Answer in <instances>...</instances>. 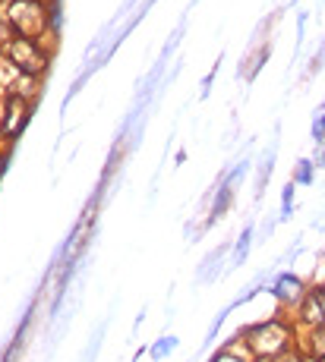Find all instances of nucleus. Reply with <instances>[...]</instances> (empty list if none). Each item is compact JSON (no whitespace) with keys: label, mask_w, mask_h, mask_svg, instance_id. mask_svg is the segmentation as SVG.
I'll use <instances>...</instances> for the list:
<instances>
[{"label":"nucleus","mask_w":325,"mask_h":362,"mask_svg":"<svg viewBox=\"0 0 325 362\" xmlns=\"http://www.w3.org/2000/svg\"><path fill=\"white\" fill-rule=\"evenodd\" d=\"M294 325L287 318H262L256 325H246L240 328L237 337H244V350L250 353L256 362H268V359H278L285 356L287 350H294Z\"/></svg>","instance_id":"obj_1"},{"label":"nucleus","mask_w":325,"mask_h":362,"mask_svg":"<svg viewBox=\"0 0 325 362\" xmlns=\"http://www.w3.org/2000/svg\"><path fill=\"white\" fill-rule=\"evenodd\" d=\"M6 19L13 23L19 38L45 41V32L51 29V10H47L45 0H10Z\"/></svg>","instance_id":"obj_2"},{"label":"nucleus","mask_w":325,"mask_h":362,"mask_svg":"<svg viewBox=\"0 0 325 362\" xmlns=\"http://www.w3.org/2000/svg\"><path fill=\"white\" fill-rule=\"evenodd\" d=\"M0 54H4L6 60H10L13 66H16V73H23V76H45V69L47 64H51V54L41 47V41L35 38H13L6 47H0Z\"/></svg>","instance_id":"obj_3"},{"label":"nucleus","mask_w":325,"mask_h":362,"mask_svg":"<svg viewBox=\"0 0 325 362\" xmlns=\"http://www.w3.org/2000/svg\"><path fill=\"white\" fill-rule=\"evenodd\" d=\"M32 117V101H25L23 95L16 92H4V101H0V136L10 142L19 132L25 129Z\"/></svg>","instance_id":"obj_4"},{"label":"nucleus","mask_w":325,"mask_h":362,"mask_svg":"<svg viewBox=\"0 0 325 362\" xmlns=\"http://www.w3.org/2000/svg\"><path fill=\"white\" fill-rule=\"evenodd\" d=\"M294 315H297V325H303V328H319L325 325V296L319 287H309L303 299L294 305Z\"/></svg>","instance_id":"obj_5"},{"label":"nucleus","mask_w":325,"mask_h":362,"mask_svg":"<svg viewBox=\"0 0 325 362\" xmlns=\"http://www.w3.org/2000/svg\"><path fill=\"white\" fill-rule=\"evenodd\" d=\"M268 290H272V296L278 299L281 305H287V309H294V305L300 303L303 293H307L309 287L300 281V277L294 274V271H278V274L272 277V287H268Z\"/></svg>","instance_id":"obj_6"},{"label":"nucleus","mask_w":325,"mask_h":362,"mask_svg":"<svg viewBox=\"0 0 325 362\" xmlns=\"http://www.w3.org/2000/svg\"><path fill=\"white\" fill-rule=\"evenodd\" d=\"M231 249H234L231 240L218 243V246L196 264V284H218V277L227 271V268H224V259L231 255Z\"/></svg>","instance_id":"obj_7"},{"label":"nucleus","mask_w":325,"mask_h":362,"mask_svg":"<svg viewBox=\"0 0 325 362\" xmlns=\"http://www.w3.org/2000/svg\"><path fill=\"white\" fill-rule=\"evenodd\" d=\"M275 158H278V132H275V139L268 142V148L262 151L259 164H256V189H253L256 202L266 196V186H268V180H272V173H275Z\"/></svg>","instance_id":"obj_8"},{"label":"nucleus","mask_w":325,"mask_h":362,"mask_svg":"<svg viewBox=\"0 0 325 362\" xmlns=\"http://www.w3.org/2000/svg\"><path fill=\"white\" fill-rule=\"evenodd\" d=\"M253 240H256V227H253V224H246L244 230H240V236H237V240H234L231 259H227V271H237V268H244V264H246V259H250Z\"/></svg>","instance_id":"obj_9"},{"label":"nucleus","mask_w":325,"mask_h":362,"mask_svg":"<svg viewBox=\"0 0 325 362\" xmlns=\"http://www.w3.org/2000/svg\"><path fill=\"white\" fill-rule=\"evenodd\" d=\"M316 164L313 158H300V161L294 164V173H290V183L294 186H313V180H316Z\"/></svg>","instance_id":"obj_10"},{"label":"nucleus","mask_w":325,"mask_h":362,"mask_svg":"<svg viewBox=\"0 0 325 362\" xmlns=\"http://www.w3.org/2000/svg\"><path fill=\"white\" fill-rule=\"evenodd\" d=\"M105 334H108V318L98 325V328L92 331V337H89V344H86V350H82V356L79 362H95L98 359V353H101V344H105Z\"/></svg>","instance_id":"obj_11"},{"label":"nucleus","mask_w":325,"mask_h":362,"mask_svg":"<svg viewBox=\"0 0 325 362\" xmlns=\"http://www.w3.org/2000/svg\"><path fill=\"white\" fill-rule=\"evenodd\" d=\"M237 344H240V337H234L231 344H224L218 353H212V359H209V362H256L246 350H244V353H237Z\"/></svg>","instance_id":"obj_12"},{"label":"nucleus","mask_w":325,"mask_h":362,"mask_svg":"<svg viewBox=\"0 0 325 362\" xmlns=\"http://www.w3.org/2000/svg\"><path fill=\"white\" fill-rule=\"evenodd\" d=\"M307 353H309V359H316V362L325 359V325L307 331Z\"/></svg>","instance_id":"obj_13"},{"label":"nucleus","mask_w":325,"mask_h":362,"mask_svg":"<svg viewBox=\"0 0 325 362\" xmlns=\"http://www.w3.org/2000/svg\"><path fill=\"white\" fill-rule=\"evenodd\" d=\"M177 344H181V340H177V337H174V334H161V337H158V340H155V344H152V346H149V356H152V359H155V362L168 359V356H171V353H174V350H177Z\"/></svg>","instance_id":"obj_14"},{"label":"nucleus","mask_w":325,"mask_h":362,"mask_svg":"<svg viewBox=\"0 0 325 362\" xmlns=\"http://www.w3.org/2000/svg\"><path fill=\"white\" fill-rule=\"evenodd\" d=\"M309 139L316 142V148L325 145V104L316 107V117H313V127H309Z\"/></svg>","instance_id":"obj_15"},{"label":"nucleus","mask_w":325,"mask_h":362,"mask_svg":"<svg viewBox=\"0 0 325 362\" xmlns=\"http://www.w3.org/2000/svg\"><path fill=\"white\" fill-rule=\"evenodd\" d=\"M294 189H297L294 183H287L285 189H281V214H278L281 224H285V221H290V214H294Z\"/></svg>","instance_id":"obj_16"},{"label":"nucleus","mask_w":325,"mask_h":362,"mask_svg":"<svg viewBox=\"0 0 325 362\" xmlns=\"http://www.w3.org/2000/svg\"><path fill=\"white\" fill-rule=\"evenodd\" d=\"M13 38H16V29H13V23L6 19V13H0V47H6Z\"/></svg>","instance_id":"obj_17"},{"label":"nucleus","mask_w":325,"mask_h":362,"mask_svg":"<svg viewBox=\"0 0 325 362\" xmlns=\"http://www.w3.org/2000/svg\"><path fill=\"white\" fill-rule=\"evenodd\" d=\"M325 66V38H322V47H316V54H313V60H309V69H307V79L316 73V69H322Z\"/></svg>","instance_id":"obj_18"},{"label":"nucleus","mask_w":325,"mask_h":362,"mask_svg":"<svg viewBox=\"0 0 325 362\" xmlns=\"http://www.w3.org/2000/svg\"><path fill=\"white\" fill-rule=\"evenodd\" d=\"M268 362H309V356H303L300 350H287L285 356H278V359H268Z\"/></svg>","instance_id":"obj_19"},{"label":"nucleus","mask_w":325,"mask_h":362,"mask_svg":"<svg viewBox=\"0 0 325 362\" xmlns=\"http://www.w3.org/2000/svg\"><path fill=\"white\" fill-rule=\"evenodd\" d=\"M215 76H218V64L212 66V69H209V76H205V79H203V98H205V95H209V88H212V82H215Z\"/></svg>","instance_id":"obj_20"},{"label":"nucleus","mask_w":325,"mask_h":362,"mask_svg":"<svg viewBox=\"0 0 325 362\" xmlns=\"http://www.w3.org/2000/svg\"><path fill=\"white\" fill-rule=\"evenodd\" d=\"M142 353H145V350H139V353H136V356H133V362H142Z\"/></svg>","instance_id":"obj_21"},{"label":"nucleus","mask_w":325,"mask_h":362,"mask_svg":"<svg viewBox=\"0 0 325 362\" xmlns=\"http://www.w3.org/2000/svg\"><path fill=\"white\" fill-rule=\"evenodd\" d=\"M319 290H322V296H325V284H319Z\"/></svg>","instance_id":"obj_22"},{"label":"nucleus","mask_w":325,"mask_h":362,"mask_svg":"<svg viewBox=\"0 0 325 362\" xmlns=\"http://www.w3.org/2000/svg\"><path fill=\"white\" fill-rule=\"evenodd\" d=\"M322 262H325V252H322Z\"/></svg>","instance_id":"obj_23"},{"label":"nucleus","mask_w":325,"mask_h":362,"mask_svg":"<svg viewBox=\"0 0 325 362\" xmlns=\"http://www.w3.org/2000/svg\"><path fill=\"white\" fill-rule=\"evenodd\" d=\"M322 362H325V359H322Z\"/></svg>","instance_id":"obj_24"}]
</instances>
